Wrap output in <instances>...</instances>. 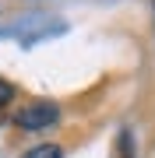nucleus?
<instances>
[{
  "instance_id": "f257e3e1",
  "label": "nucleus",
  "mask_w": 155,
  "mask_h": 158,
  "mask_svg": "<svg viewBox=\"0 0 155 158\" xmlns=\"http://www.w3.org/2000/svg\"><path fill=\"white\" fill-rule=\"evenodd\" d=\"M57 123H60V106L46 102V98L28 102V106H21L14 113V127H21V130H50Z\"/></svg>"
},
{
  "instance_id": "f03ea898",
  "label": "nucleus",
  "mask_w": 155,
  "mask_h": 158,
  "mask_svg": "<svg viewBox=\"0 0 155 158\" xmlns=\"http://www.w3.org/2000/svg\"><path fill=\"white\" fill-rule=\"evenodd\" d=\"M21 158H63V148L60 144H39L32 151H25Z\"/></svg>"
},
{
  "instance_id": "7ed1b4c3",
  "label": "nucleus",
  "mask_w": 155,
  "mask_h": 158,
  "mask_svg": "<svg viewBox=\"0 0 155 158\" xmlns=\"http://www.w3.org/2000/svg\"><path fill=\"white\" fill-rule=\"evenodd\" d=\"M11 98H14V88L7 85V81H0V109H4V106H11Z\"/></svg>"
}]
</instances>
